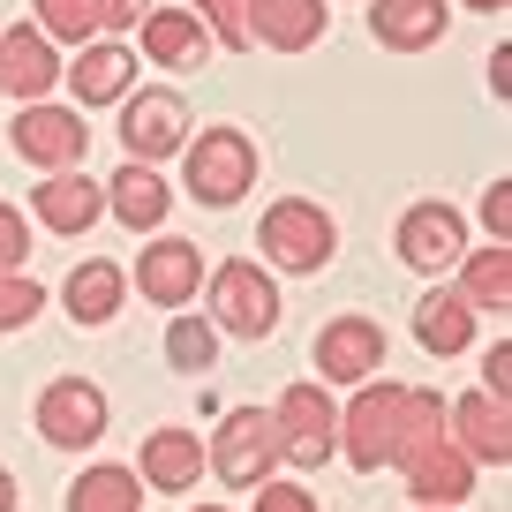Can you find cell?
<instances>
[{"instance_id":"cell-25","label":"cell","mask_w":512,"mask_h":512,"mask_svg":"<svg viewBox=\"0 0 512 512\" xmlns=\"http://www.w3.org/2000/svg\"><path fill=\"white\" fill-rule=\"evenodd\" d=\"M452 272H460V302L475 309V317H482V309H490V317H505V309H512V249H505V241L460 256Z\"/></svg>"},{"instance_id":"cell-3","label":"cell","mask_w":512,"mask_h":512,"mask_svg":"<svg viewBox=\"0 0 512 512\" xmlns=\"http://www.w3.org/2000/svg\"><path fill=\"white\" fill-rule=\"evenodd\" d=\"M279 460H287V445H279L272 407H234V415L219 422V437L204 445V467L226 482V490H256V482H272Z\"/></svg>"},{"instance_id":"cell-16","label":"cell","mask_w":512,"mask_h":512,"mask_svg":"<svg viewBox=\"0 0 512 512\" xmlns=\"http://www.w3.org/2000/svg\"><path fill=\"white\" fill-rule=\"evenodd\" d=\"M31 219L53 226V234H91V226L106 219V181H91L83 166L46 174V181L31 189Z\"/></svg>"},{"instance_id":"cell-34","label":"cell","mask_w":512,"mask_h":512,"mask_svg":"<svg viewBox=\"0 0 512 512\" xmlns=\"http://www.w3.org/2000/svg\"><path fill=\"white\" fill-rule=\"evenodd\" d=\"M98 8H106V31H113V38H128L136 23L151 16V8H159V0H98Z\"/></svg>"},{"instance_id":"cell-4","label":"cell","mask_w":512,"mask_h":512,"mask_svg":"<svg viewBox=\"0 0 512 512\" xmlns=\"http://www.w3.org/2000/svg\"><path fill=\"white\" fill-rule=\"evenodd\" d=\"M181 174H189V196L211 211L241 204L256 181V144L241 136V128H204V136H189L181 144Z\"/></svg>"},{"instance_id":"cell-10","label":"cell","mask_w":512,"mask_h":512,"mask_svg":"<svg viewBox=\"0 0 512 512\" xmlns=\"http://www.w3.org/2000/svg\"><path fill=\"white\" fill-rule=\"evenodd\" d=\"M392 241H400V264H415L422 279H445L452 264L467 256V219L430 196V204H407L400 211V234H392Z\"/></svg>"},{"instance_id":"cell-6","label":"cell","mask_w":512,"mask_h":512,"mask_svg":"<svg viewBox=\"0 0 512 512\" xmlns=\"http://www.w3.org/2000/svg\"><path fill=\"white\" fill-rule=\"evenodd\" d=\"M211 324L234 339H272L279 332V279L264 264H249V256L219 264L211 272Z\"/></svg>"},{"instance_id":"cell-9","label":"cell","mask_w":512,"mask_h":512,"mask_svg":"<svg viewBox=\"0 0 512 512\" xmlns=\"http://www.w3.org/2000/svg\"><path fill=\"white\" fill-rule=\"evenodd\" d=\"M8 136H16V159H31L38 174H68V166H83V151H91L83 113H76V106H53V98L23 106Z\"/></svg>"},{"instance_id":"cell-32","label":"cell","mask_w":512,"mask_h":512,"mask_svg":"<svg viewBox=\"0 0 512 512\" xmlns=\"http://www.w3.org/2000/svg\"><path fill=\"white\" fill-rule=\"evenodd\" d=\"M249 512H317V497H309V482H256V497H249Z\"/></svg>"},{"instance_id":"cell-1","label":"cell","mask_w":512,"mask_h":512,"mask_svg":"<svg viewBox=\"0 0 512 512\" xmlns=\"http://www.w3.org/2000/svg\"><path fill=\"white\" fill-rule=\"evenodd\" d=\"M445 437V400H437L430 384H354V400L339 407V452H347L362 475L377 467H407L422 445Z\"/></svg>"},{"instance_id":"cell-7","label":"cell","mask_w":512,"mask_h":512,"mask_svg":"<svg viewBox=\"0 0 512 512\" xmlns=\"http://www.w3.org/2000/svg\"><path fill=\"white\" fill-rule=\"evenodd\" d=\"M272 422H279L287 460L309 467V475L339 452V400H332V384H309V377L287 384V392H279V407H272Z\"/></svg>"},{"instance_id":"cell-39","label":"cell","mask_w":512,"mask_h":512,"mask_svg":"<svg viewBox=\"0 0 512 512\" xmlns=\"http://www.w3.org/2000/svg\"><path fill=\"white\" fill-rule=\"evenodd\" d=\"M189 512H226V505H189Z\"/></svg>"},{"instance_id":"cell-18","label":"cell","mask_w":512,"mask_h":512,"mask_svg":"<svg viewBox=\"0 0 512 512\" xmlns=\"http://www.w3.org/2000/svg\"><path fill=\"white\" fill-rule=\"evenodd\" d=\"M136 53L159 61V68H174V76H196L204 53H211V31H204V16H189V8H151V16L136 23Z\"/></svg>"},{"instance_id":"cell-27","label":"cell","mask_w":512,"mask_h":512,"mask_svg":"<svg viewBox=\"0 0 512 512\" xmlns=\"http://www.w3.org/2000/svg\"><path fill=\"white\" fill-rule=\"evenodd\" d=\"M31 23L53 46H91V38H106V8H98V0H31Z\"/></svg>"},{"instance_id":"cell-17","label":"cell","mask_w":512,"mask_h":512,"mask_svg":"<svg viewBox=\"0 0 512 512\" xmlns=\"http://www.w3.org/2000/svg\"><path fill=\"white\" fill-rule=\"evenodd\" d=\"M136 482H144V490H166V497H189L196 482H204V437L181 430V422L151 430L144 452H136Z\"/></svg>"},{"instance_id":"cell-8","label":"cell","mask_w":512,"mask_h":512,"mask_svg":"<svg viewBox=\"0 0 512 512\" xmlns=\"http://www.w3.org/2000/svg\"><path fill=\"white\" fill-rule=\"evenodd\" d=\"M106 392H98L91 377H53L46 392H38V407H31V422H38V437H46L53 452H91L98 437H106Z\"/></svg>"},{"instance_id":"cell-20","label":"cell","mask_w":512,"mask_h":512,"mask_svg":"<svg viewBox=\"0 0 512 512\" xmlns=\"http://www.w3.org/2000/svg\"><path fill=\"white\" fill-rule=\"evenodd\" d=\"M400 475H407V497H415V505H460V497H475V460H467L452 437L422 445Z\"/></svg>"},{"instance_id":"cell-31","label":"cell","mask_w":512,"mask_h":512,"mask_svg":"<svg viewBox=\"0 0 512 512\" xmlns=\"http://www.w3.org/2000/svg\"><path fill=\"white\" fill-rule=\"evenodd\" d=\"M31 264V219L16 204H0V272H23Z\"/></svg>"},{"instance_id":"cell-38","label":"cell","mask_w":512,"mask_h":512,"mask_svg":"<svg viewBox=\"0 0 512 512\" xmlns=\"http://www.w3.org/2000/svg\"><path fill=\"white\" fill-rule=\"evenodd\" d=\"M415 512H460V505H415Z\"/></svg>"},{"instance_id":"cell-29","label":"cell","mask_w":512,"mask_h":512,"mask_svg":"<svg viewBox=\"0 0 512 512\" xmlns=\"http://www.w3.org/2000/svg\"><path fill=\"white\" fill-rule=\"evenodd\" d=\"M189 16H204L211 46L249 53V0H189Z\"/></svg>"},{"instance_id":"cell-26","label":"cell","mask_w":512,"mask_h":512,"mask_svg":"<svg viewBox=\"0 0 512 512\" xmlns=\"http://www.w3.org/2000/svg\"><path fill=\"white\" fill-rule=\"evenodd\" d=\"M68 512H144V482H136V467L98 460L68 482Z\"/></svg>"},{"instance_id":"cell-24","label":"cell","mask_w":512,"mask_h":512,"mask_svg":"<svg viewBox=\"0 0 512 512\" xmlns=\"http://www.w3.org/2000/svg\"><path fill=\"white\" fill-rule=\"evenodd\" d=\"M415 339H422V354H437V362H452V354L475 347V309L460 302V287H430L415 302Z\"/></svg>"},{"instance_id":"cell-5","label":"cell","mask_w":512,"mask_h":512,"mask_svg":"<svg viewBox=\"0 0 512 512\" xmlns=\"http://www.w3.org/2000/svg\"><path fill=\"white\" fill-rule=\"evenodd\" d=\"M189 136H196V128H189V98H181V91L144 83V91L121 98V159L166 166V159H181V144H189Z\"/></svg>"},{"instance_id":"cell-15","label":"cell","mask_w":512,"mask_h":512,"mask_svg":"<svg viewBox=\"0 0 512 512\" xmlns=\"http://www.w3.org/2000/svg\"><path fill=\"white\" fill-rule=\"evenodd\" d=\"M68 91H76V106H121V98L136 91V46H128V38H91V46H76Z\"/></svg>"},{"instance_id":"cell-30","label":"cell","mask_w":512,"mask_h":512,"mask_svg":"<svg viewBox=\"0 0 512 512\" xmlns=\"http://www.w3.org/2000/svg\"><path fill=\"white\" fill-rule=\"evenodd\" d=\"M38 309H46V287L31 272H0V332H23Z\"/></svg>"},{"instance_id":"cell-22","label":"cell","mask_w":512,"mask_h":512,"mask_svg":"<svg viewBox=\"0 0 512 512\" xmlns=\"http://www.w3.org/2000/svg\"><path fill=\"white\" fill-rule=\"evenodd\" d=\"M445 0H369V31L392 53H430L445 38Z\"/></svg>"},{"instance_id":"cell-28","label":"cell","mask_w":512,"mask_h":512,"mask_svg":"<svg viewBox=\"0 0 512 512\" xmlns=\"http://www.w3.org/2000/svg\"><path fill=\"white\" fill-rule=\"evenodd\" d=\"M166 362H174L181 377H204V369L219 362V324L211 317H174L166 324Z\"/></svg>"},{"instance_id":"cell-19","label":"cell","mask_w":512,"mask_h":512,"mask_svg":"<svg viewBox=\"0 0 512 512\" xmlns=\"http://www.w3.org/2000/svg\"><path fill=\"white\" fill-rule=\"evenodd\" d=\"M166 211H174V189H166V174H159V166L121 159V174L106 181V219H121L128 234H159Z\"/></svg>"},{"instance_id":"cell-33","label":"cell","mask_w":512,"mask_h":512,"mask_svg":"<svg viewBox=\"0 0 512 512\" xmlns=\"http://www.w3.org/2000/svg\"><path fill=\"white\" fill-rule=\"evenodd\" d=\"M482 226H490V241L512 249V181H490V196H482Z\"/></svg>"},{"instance_id":"cell-2","label":"cell","mask_w":512,"mask_h":512,"mask_svg":"<svg viewBox=\"0 0 512 512\" xmlns=\"http://www.w3.org/2000/svg\"><path fill=\"white\" fill-rule=\"evenodd\" d=\"M256 256H264L272 272L317 279L324 264L339 256V226H332V211L309 204V196H279V204L256 219Z\"/></svg>"},{"instance_id":"cell-11","label":"cell","mask_w":512,"mask_h":512,"mask_svg":"<svg viewBox=\"0 0 512 512\" xmlns=\"http://www.w3.org/2000/svg\"><path fill=\"white\" fill-rule=\"evenodd\" d=\"M53 83H61V46L38 23H8L0 31V98L38 106V98H53Z\"/></svg>"},{"instance_id":"cell-23","label":"cell","mask_w":512,"mask_h":512,"mask_svg":"<svg viewBox=\"0 0 512 512\" xmlns=\"http://www.w3.org/2000/svg\"><path fill=\"white\" fill-rule=\"evenodd\" d=\"M121 294H128V272L113 264V256H83L76 272L61 279V302L76 324H113L121 317Z\"/></svg>"},{"instance_id":"cell-13","label":"cell","mask_w":512,"mask_h":512,"mask_svg":"<svg viewBox=\"0 0 512 512\" xmlns=\"http://www.w3.org/2000/svg\"><path fill=\"white\" fill-rule=\"evenodd\" d=\"M445 437H452L475 467H505V460H512V415H505V400H497V392H482V384L445 407Z\"/></svg>"},{"instance_id":"cell-21","label":"cell","mask_w":512,"mask_h":512,"mask_svg":"<svg viewBox=\"0 0 512 512\" xmlns=\"http://www.w3.org/2000/svg\"><path fill=\"white\" fill-rule=\"evenodd\" d=\"M324 31H332L324 0H249V38L272 53H309Z\"/></svg>"},{"instance_id":"cell-37","label":"cell","mask_w":512,"mask_h":512,"mask_svg":"<svg viewBox=\"0 0 512 512\" xmlns=\"http://www.w3.org/2000/svg\"><path fill=\"white\" fill-rule=\"evenodd\" d=\"M467 8H475V16H505L512 0H467Z\"/></svg>"},{"instance_id":"cell-36","label":"cell","mask_w":512,"mask_h":512,"mask_svg":"<svg viewBox=\"0 0 512 512\" xmlns=\"http://www.w3.org/2000/svg\"><path fill=\"white\" fill-rule=\"evenodd\" d=\"M0 512H16V475L0 467Z\"/></svg>"},{"instance_id":"cell-12","label":"cell","mask_w":512,"mask_h":512,"mask_svg":"<svg viewBox=\"0 0 512 512\" xmlns=\"http://www.w3.org/2000/svg\"><path fill=\"white\" fill-rule=\"evenodd\" d=\"M136 294H144L151 309H189L196 294H204V249L159 234L144 256H136Z\"/></svg>"},{"instance_id":"cell-14","label":"cell","mask_w":512,"mask_h":512,"mask_svg":"<svg viewBox=\"0 0 512 512\" xmlns=\"http://www.w3.org/2000/svg\"><path fill=\"white\" fill-rule=\"evenodd\" d=\"M384 369L377 317H332L317 332V384H369Z\"/></svg>"},{"instance_id":"cell-35","label":"cell","mask_w":512,"mask_h":512,"mask_svg":"<svg viewBox=\"0 0 512 512\" xmlns=\"http://www.w3.org/2000/svg\"><path fill=\"white\" fill-rule=\"evenodd\" d=\"M482 392H497V400L512 392V347H505V339H497V347H490V362H482Z\"/></svg>"}]
</instances>
